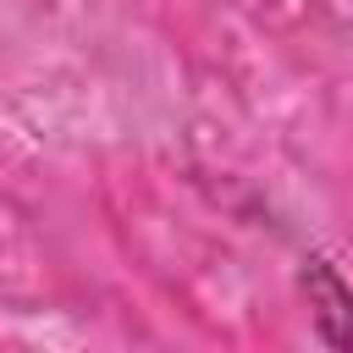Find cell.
I'll return each mask as SVG.
<instances>
[{
	"label": "cell",
	"instance_id": "obj_1",
	"mask_svg": "<svg viewBox=\"0 0 353 353\" xmlns=\"http://www.w3.org/2000/svg\"><path fill=\"white\" fill-rule=\"evenodd\" d=\"M309 298H314V320H320V336L331 347H353V292L314 259L309 265Z\"/></svg>",
	"mask_w": 353,
	"mask_h": 353
}]
</instances>
